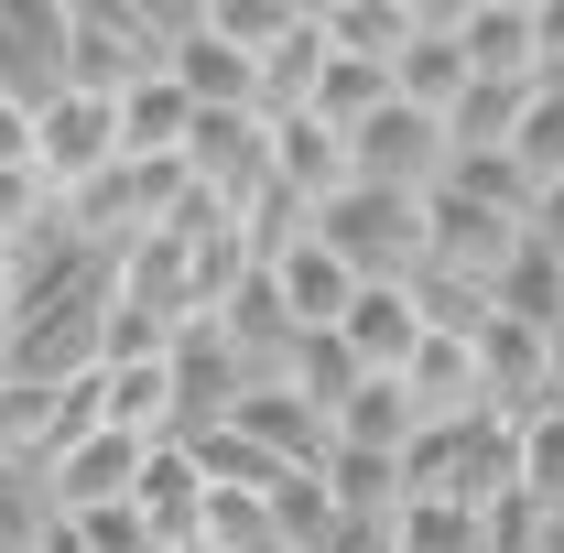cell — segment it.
I'll list each match as a JSON object with an SVG mask.
<instances>
[{
	"mask_svg": "<svg viewBox=\"0 0 564 553\" xmlns=\"http://www.w3.org/2000/svg\"><path fill=\"white\" fill-rule=\"evenodd\" d=\"M543 347H554V402H564V326H554V337H543Z\"/></svg>",
	"mask_w": 564,
	"mask_h": 553,
	"instance_id": "18",
	"label": "cell"
},
{
	"mask_svg": "<svg viewBox=\"0 0 564 553\" xmlns=\"http://www.w3.org/2000/svg\"><path fill=\"white\" fill-rule=\"evenodd\" d=\"M141 456H152L141 434L98 423V434H76V445H66V456H55V467H44L33 488H44V510H55V521H87V510H131Z\"/></svg>",
	"mask_w": 564,
	"mask_h": 553,
	"instance_id": "3",
	"label": "cell"
},
{
	"mask_svg": "<svg viewBox=\"0 0 564 553\" xmlns=\"http://www.w3.org/2000/svg\"><path fill=\"white\" fill-rule=\"evenodd\" d=\"M315 22H326V55L348 66H402L413 44V0H315Z\"/></svg>",
	"mask_w": 564,
	"mask_h": 553,
	"instance_id": "11",
	"label": "cell"
},
{
	"mask_svg": "<svg viewBox=\"0 0 564 553\" xmlns=\"http://www.w3.org/2000/svg\"><path fill=\"white\" fill-rule=\"evenodd\" d=\"M196 120H207V109H196L174 76H141L131 98H120V163H185Z\"/></svg>",
	"mask_w": 564,
	"mask_h": 553,
	"instance_id": "10",
	"label": "cell"
},
{
	"mask_svg": "<svg viewBox=\"0 0 564 553\" xmlns=\"http://www.w3.org/2000/svg\"><path fill=\"white\" fill-rule=\"evenodd\" d=\"M391 87H402L413 109H434V120H456V98L478 87V76H467V44H456V0H445V11H434V0H413V44H402Z\"/></svg>",
	"mask_w": 564,
	"mask_h": 553,
	"instance_id": "9",
	"label": "cell"
},
{
	"mask_svg": "<svg viewBox=\"0 0 564 553\" xmlns=\"http://www.w3.org/2000/svg\"><path fill=\"white\" fill-rule=\"evenodd\" d=\"M66 0H0V98H22V109H44V98H66Z\"/></svg>",
	"mask_w": 564,
	"mask_h": 553,
	"instance_id": "6",
	"label": "cell"
},
{
	"mask_svg": "<svg viewBox=\"0 0 564 553\" xmlns=\"http://www.w3.org/2000/svg\"><path fill=\"white\" fill-rule=\"evenodd\" d=\"M510 163L532 174V196L564 174V76H543V87H532V109H521V131H510Z\"/></svg>",
	"mask_w": 564,
	"mask_h": 553,
	"instance_id": "15",
	"label": "cell"
},
{
	"mask_svg": "<svg viewBox=\"0 0 564 553\" xmlns=\"http://www.w3.org/2000/svg\"><path fill=\"white\" fill-rule=\"evenodd\" d=\"M0 185H33V109L0 98Z\"/></svg>",
	"mask_w": 564,
	"mask_h": 553,
	"instance_id": "16",
	"label": "cell"
},
{
	"mask_svg": "<svg viewBox=\"0 0 564 553\" xmlns=\"http://www.w3.org/2000/svg\"><path fill=\"white\" fill-rule=\"evenodd\" d=\"M304 11L315 0H207V22H217V44H239L250 66H272L282 44L304 33Z\"/></svg>",
	"mask_w": 564,
	"mask_h": 553,
	"instance_id": "13",
	"label": "cell"
},
{
	"mask_svg": "<svg viewBox=\"0 0 564 553\" xmlns=\"http://www.w3.org/2000/svg\"><path fill=\"white\" fill-rule=\"evenodd\" d=\"M413 434H423V413H413L402 380H358V402L337 413V445H348V456H380V467H402Z\"/></svg>",
	"mask_w": 564,
	"mask_h": 553,
	"instance_id": "12",
	"label": "cell"
},
{
	"mask_svg": "<svg viewBox=\"0 0 564 553\" xmlns=\"http://www.w3.org/2000/svg\"><path fill=\"white\" fill-rule=\"evenodd\" d=\"M456 44L478 87H543V11L532 0H456Z\"/></svg>",
	"mask_w": 564,
	"mask_h": 553,
	"instance_id": "5",
	"label": "cell"
},
{
	"mask_svg": "<svg viewBox=\"0 0 564 553\" xmlns=\"http://www.w3.org/2000/svg\"><path fill=\"white\" fill-rule=\"evenodd\" d=\"M532 239H543V250H564V174L532 196Z\"/></svg>",
	"mask_w": 564,
	"mask_h": 553,
	"instance_id": "17",
	"label": "cell"
},
{
	"mask_svg": "<svg viewBox=\"0 0 564 553\" xmlns=\"http://www.w3.org/2000/svg\"><path fill=\"white\" fill-rule=\"evenodd\" d=\"M348 163H358V185L434 196V185H445V163H456V141H445V120H434V109L391 98V109H369V120L348 131Z\"/></svg>",
	"mask_w": 564,
	"mask_h": 553,
	"instance_id": "2",
	"label": "cell"
},
{
	"mask_svg": "<svg viewBox=\"0 0 564 553\" xmlns=\"http://www.w3.org/2000/svg\"><path fill=\"white\" fill-rule=\"evenodd\" d=\"M163 76H174L196 109H261V66H250L239 44H217L207 0H196V11H163Z\"/></svg>",
	"mask_w": 564,
	"mask_h": 553,
	"instance_id": "4",
	"label": "cell"
},
{
	"mask_svg": "<svg viewBox=\"0 0 564 553\" xmlns=\"http://www.w3.org/2000/svg\"><path fill=\"white\" fill-rule=\"evenodd\" d=\"M510 467H521V499L532 510H564V402L510 423Z\"/></svg>",
	"mask_w": 564,
	"mask_h": 553,
	"instance_id": "14",
	"label": "cell"
},
{
	"mask_svg": "<svg viewBox=\"0 0 564 553\" xmlns=\"http://www.w3.org/2000/svg\"><path fill=\"white\" fill-rule=\"evenodd\" d=\"M315 239H326L358 282H413V272H423V196L348 185L337 207H315Z\"/></svg>",
	"mask_w": 564,
	"mask_h": 553,
	"instance_id": "1",
	"label": "cell"
},
{
	"mask_svg": "<svg viewBox=\"0 0 564 553\" xmlns=\"http://www.w3.org/2000/svg\"><path fill=\"white\" fill-rule=\"evenodd\" d=\"M337 337H348V358L369 369V380H402V369H413V347L434 337V315H423L413 282H369V293L348 304V326H337Z\"/></svg>",
	"mask_w": 564,
	"mask_h": 553,
	"instance_id": "8",
	"label": "cell"
},
{
	"mask_svg": "<svg viewBox=\"0 0 564 553\" xmlns=\"http://www.w3.org/2000/svg\"><path fill=\"white\" fill-rule=\"evenodd\" d=\"M261 282L282 293V315H293V337H337V326H348V304L369 293V282H358L348 261H337V250L315 239V228H304V239H293L282 261H261Z\"/></svg>",
	"mask_w": 564,
	"mask_h": 553,
	"instance_id": "7",
	"label": "cell"
}]
</instances>
